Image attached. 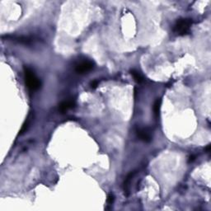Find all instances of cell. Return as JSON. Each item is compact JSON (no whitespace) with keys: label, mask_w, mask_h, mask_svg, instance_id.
<instances>
[{"label":"cell","mask_w":211,"mask_h":211,"mask_svg":"<svg viewBox=\"0 0 211 211\" xmlns=\"http://www.w3.org/2000/svg\"><path fill=\"white\" fill-rule=\"evenodd\" d=\"M113 201H114V195L112 194H110L108 195V198H107V203L108 204H112Z\"/></svg>","instance_id":"cell-10"},{"label":"cell","mask_w":211,"mask_h":211,"mask_svg":"<svg viewBox=\"0 0 211 211\" xmlns=\"http://www.w3.org/2000/svg\"><path fill=\"white\" fill-rule=\"evenodd\" d=\"M74 106V102L73 101H66V102H62L61 104L59 105V111L64 113L65 111H67L68 110L73 108Z\"/></svg>","instance_id":"cell-5"},{"label":"cell","mask_w":211,"mask_h":211,"mask_svg":"<svg viewBox=\"0 0 211 211\" xmlns=\"http://www.w3.org/2000/svg\"><path fill=\"white\" fill-rule=\"evenodd\" d=\"M195 156H191V157H190V159H189V163H191V162H193V161L195 160Z\"/></svg>","instance_id":"cell-12"},{"label":"cell","mask_w":211,"mask_h":211,"mask_svg":"<svg viewBox=\"0 0 211 211\" xmlns=\"http://www.w3.org/2000/svg\"><path fill=\"white\" fill-rule=\"evenodd\" d=\"M24 74H25V81L27 88L31 91H36L37 90L40 86H41V82L38 79L37 77L35 75L34 72L31 70V68L25 67L24 68Z\"/></svg>","instance_id":"cell-1"},{"label":"cell","mask_w":211,"mask_h":211,"mask_svg":"<svg viewBox=\"0 0 211 211\" xmlns=\"http://www.w3.org/2000/svg\"><path fill=\"white\" fill-rule=\"evenodd\" d=\"M134 173H135V172H130V173L126 177V181H125V182H124V191H125V193H126L127 195H128V192H129V184H130L132 178H133L134 176Z\"/></svg>","instance_id":"cell-6"},{"label":"cell","mask_w":211,"mask_h":211,"mask_svg":"<svg viewBox=\"0 0 211 211\" xmlns=\"http://www.w3.org/2000/svg\"><path fill=\"white\" fill-rule=\"evenodd\" d=\"M30 120H31V119H30V118H28V119L27 120V121L25 122V124H24L23 126H22V129H21V131H20L21 134H22L23 132H25V131L27 129L28 126H29V124H30Z\"/></svg>","instance_id":"cell-9"},{"label":"cell","mask_w":211,"mask_h":211,"mask_svg":"<svg viewBox=\"0 0 211 211\" xmlns=\"http://www.w3.org/2000/svg\"><path fill=\"white\" fill-rule=\"evenodd\" d=\"M137 135L140 140H143L144 142H150L152 140V135L150 130L148 129H141L137 130Z\"/></svg>","instance_id":"cell-4"},{"label":"cell","mask_w":211,"mask_h":211,"mask_svg":"<svg viewBox=\"0 0 211 211\" xmlns=\"http://www.w3.org/2000/svg\"><path fill=\"white\" fill-rule=\"evenodd\" d=\"M161 99H158L156 102H154V105H153V112L157 116H158L159 111H160V107H161Z\"/></svg>","instance_id":"cell-8"},{"label":"cell","mask_w":211,"mask_h":211,"mask_svg":"<svg viewBox=\"0 0 211 211\" xmlns=\"http://www.w3.org/2000/svg\"><path fill=\"white\" fill-rule=\"evenodd\" d=\"M93 68V63L92 61H83L81 62L80 64H78L75 68V70L78 74H84L87 72L90 71Z\"/></svg>","instance_id":"cell-3"},{"label":"cell","mask_w":211,"mask_h":211,"mask_svg":"<svg viewBox=\"0 0 211 211\" xmlns=\"http://www.w3.org/2000/svg\"><path fill=\"white\" fill-rule=\"evenodd\" d=\"M98 84H99L98 81H97V80H94V81L91 83V87H92V88H96L98 86Z\"/></svg>","instance_id":"cell-11"},{"label":"cell","mask_w":211,"mask_h":211,"mask_svg":"<svg viewBox=\"0 0 211 211\" xmlns=\"http://www.w3.org/2000/svg\"><path fill=\"white\" fill-rule=\"evenodd\" d=\"M191 24H192V20L191 18H182L177 21V23L175 24L173 28L174 32L177 35L183 36V35L187 34L190 31Z\"/></svg>","instance_id":"cell-2"},{"label":"cell","mask_w":211,"mask_h":211,"mask_svg":"<svg viewBox=\"0 0 211 211\" xmlns=\"http://www.w3.org/2000/svg\"><path fill=\"white\" fill-rule=\"evenodd\" d=\"M130 73H131V74H132V76H133L134 78L135 79V81H136L137 82H143V76L140 74L139 72L136 71V70H134V69H132V70L130 71Z\"/></svg>","instance_id":"cell-7"}]
</instances>
